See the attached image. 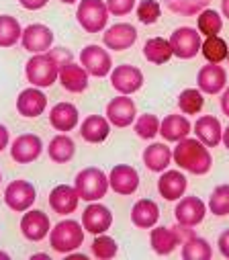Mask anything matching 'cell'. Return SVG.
<instances>
[{
	"instance_id": "cell-1",
	"label": "cell",
	"mask_w": 229,
	"mask_h": 260,
	"mask_svg": "<svg viewBox=\"0 0 229 260\" xmlns=\"http://www.w3.org/2000/svg\"><path fill=\"white\" fill-rule=\"evenodd\" d=\"M172 160L180 170H186L190 174L203 176L211 170L213 166V158L209 154V148L201 142V140H193V138H184L178 142V146L172 152Z\"/></svg>"
},
{
	"instance_id": "cell-39",
	"label": "cell",
	"mask_w": 229,
	"mask_h": 260,
	"mask_svg": "<svg viewBox=\"0 0 229 260\" xmlns=\"http://www.w3.org/2000/svg\"><path fill=\"white\" fill-rule=\"evenodd\" d=\"M133 129L141 140H154L160 134V119L154 113H145L135 121Z\"/></svg>"
},
{
	"instance_id": "cell-24",
	"label": "cell",
	"mask_w": 229,
	"mask_h": 260,
	"mask_svg": "<svg viewBox=\"0 0 229 260\" xmlns=\"http://www.w3.org/2000/svg\"><path fill=\"white\" fill-rule=\"evenodd\" d=\"M78 119H80L78 109L72 103H57L49 111V123H51V127L57 129V132H62V134H68V132H72V129H76Z\"/></svg>"
},
{
	"instance_id": "cell-52",
	"label": "cell",
	"mask_w": 229,
	"mask_h": 260,
	"mask_svg": "<svg viewBox=\"0 0 229 260\" xmlns=\"http://www.w3.org/2000/svg\"><path fill=\"white\" fill-rule=\"evenodd\" d=\"M227 61H229V53H227Z\"/></svg>"
},
{
	"instance_id": "cell-43",
	"label": "cell",
	"mask_w": 229,
	"mask_h": 260,
	"mask_svg": "<svg viewBox=\"0 0 229 260\" xmlns=\"http://www.w3.org/2000/svg\"><path fill=\"white\" fill-rule=\"evenodd\" d=\"M217 246H219V252H221V256L229 258V230L221 232V236H219V240H217Z\"/></svg>"
},
{
	"instance_id": "cell-29",
	"label": "cell",
	"mask_w": 229,
	"mask_h": 260,
	"mask_svg": "<svg viewBox=\"0 0 229 260\" xmlns=\"http://www.w3.org/2000/svg\"><path fill=\"white\" fill-rule=\"evenodd\" d=\"M172 162V150L166 144H151L143 150V164L151 172H164Z\"/></svg>"
},
{
	"instance_id": "cell-11",
	"label": "cell",
	"mask_w": 229,
	"mask_h": 260,
	"mask_svg": "<svg viewBox=\"0 0 229 260\" xmlns=\"http://www.w3.org/2000/svg\"><path fill=\"white\" fill-rule=\"evenodd\" d=\"M135 115H137V107L133 99H129V94L114 96L106 105V119L114 127H129L135 121Z\"/></svg>"
},
{
	"instance_id": "cell-35",
	"label": "cell",
	"mask_w": 229,
	"mask_h": 260,
	"mask_svg": "<svg viewBox=\"0 0 229 260\" xmlns=\"http://www.w3.org/2000/svg\"><path fill=\"white\" fill-rule=\"evenodd\" d=\"M201 51H203V55L209 63H221L223 59H227L229 47L219 35H213V37L205 39V43L201 45Z\"/></svg>"
},
{
	"instance_id": "cell-28",
	"label": "cell",
	"mask_w": 229,
	"mask_h": 260,
	"mask_svg": "<svg viewBox=\"0 0 229 260\" xmlns=\"http://www.w3.org/2000/svg\"><path fill=\"white\" fill-rule=\"evenodd\" d=\"M158 219H160V207L151 199H139L131 209V221L135 228L149 230L158 223Z\"/></svg>"
},
{
	"instance_id": "cell-14",
	"label": "cell",
	"mask_w": 229,
	"mask_h": 260,
	"mask_svg": "<svg viewBox=\"0 0 229 260\" xmlns=\"http://www.w3.org/2000/svg\"><path fill=\"white\" fill-rule=\"evenodd\" d=\"M108 186L117 194H133L139 188V172L129 164H117L108 174Z\"/></svg>"
},
{
	"instance_id": "cell-23",
	"label": "cell",
	"mask_w": 229,
	"mask_h": 260,
	"mask_svg": "<svg viewBox=\"0 0 229 260\" xmlns=\"http://www.w3.org/2000/svg\"><path fill=\"white\" fill-rule=\"evenodd\" d=\"M60 84L68 92H84L88 88V72L74 61H66L60 68Z\"/></svg>"
},
{
	"instance_id": "cell-7",
	"label": "cell",
	"mask_w": 229,
	"mask_h": 260,
	"mask_svg": "<svg viewBox=\"0 0 229 260\" xmlns=\"http://www.w3.org/2000/svg\"><path fill=\"white\" fill-rule=\"evenodd\" d=\"M170 47L172 53L180 59H193L199 51H201V33L193 27H178L174 33L170 35Z\"/></svg>"
},
{
	"instance_id": "cell-38",
	"label": "cell",
	"mask_w": 229,
	"mask_h": 260,
	"mask_svg": "<svg viewBox=\"0 0 229 260\" xmlns=\"http://www.w3.org/2000/svg\"><path fill=\"white\" fill-rule=\"evenodd\" d=\"M203 105H205V96L197 88H186L178 96V107H180V111L184 115H197V113H201Z\"/></svg>"
},
{
	"instance_id": "cell-15",
	"label": "cell",
	"mask_w": 229,
	"mask_h": 260,
	"mask_svg": "<svg viewBox=\"0 0 229 260\" xmlns=\"http://www.w3.org/2000/svg\"><path fill=\"white\" fill-rule=\"evenodd\" d=\"M205 213H207V205L199 197H180L174 209V217L178 225H184V228L199 225L205 219Z\"/></svg>"
},
{
	"instance_id": "cell-45",
	"label": "cell",
	"mask_w": 229,
	"mask_h": 260,
	"mask_svg": "<svg viewBox=\"0 0 229 260\" xmlns=\"http://www.w3.org/2000/svg\"><path fill=\"white\" fill-rule=\"evenodd\" d=\"M221 111L229 117V86H225L221 92Z\"/></svg>"
},
{
	"instance_id": "cell-26",
	"label": "cell",
	"mask_w": 229,
	"mask_h": 260,
	"mask_svg": "<svg viewBox=\"0 0 229 260\" xmlns=\"http://www.w3.org/2000/svg\"><path fill=\"white\" fill-rule=\"evenodd\" d=\"M193 132V125L184 115H168L164 121H160V136L166 142H180L188 138Z\"/></svg>"
},
{
	"instance_id": "cell-25",
	"label": "cell",
	"mask_w": 229,
	"mask_h": 260,
	"mask_svg": "<svg viewBox=\"0 0 229 260\" xmlns=\"http://www.w3.org/2000/svg\"><path fill=\"white\" fill-rule=\"evenodd\" d=\"M195 134H197V140H201L207 148H217L223 136L221 121L213 115H203L195 123Z\"/></svg>"
},
{
	"instance_id": "cell-41",
	"label": "cell",
	"mask_w": 229,
	"mask_h": 260,
	"mask_svg": "<svg viewBox=\"0 0 229 260\" xmlns=\"http://www.w3.org/2000/svg\"><path fill=\"white\" fill-rule=\"evenodd\" d=\"M160 17H162L160 3H156V0H141L137 7V19L143 25H154V23H158Z\"/></svg>"
},
{
	"instance_id": "cell-4",
	"label": "cell",
	"mask_w": 229,
	"mask_h": 260,
	"mask_svg": "<svg viewBox=\"0 0 229 260\" xmlns=\"http://www.w3.org/2000/svg\"><path fill=\"white\" fill-rule=\"evenodd\" d=\"M82 242H84V228L74 219L55 223L49 232V244L60 254H72L82 246Z\"/></svg>"
},
{
	"instance_id": "cell-30",
	"label": "cell",
	"mask_w": 229,
	"mask_h": 260,
	"mask_svg": "<svg viewBox=\"0 0 229 260\" xmlns=\"http://www.w3.org/2000/svg\"><path fill=\"white\" fill-rule=\"evenodd\" d=\"M76 154V144L72 138H68L66 134H60L55 136L51 142H49V148H47V156L51 158V162L55 164H66L74 158Z\"/></svg>"
},
{
	"instance_id": "cell-17",
	"label": "cell",
	"mask_w": 229,
	"mask_h": 260,
	"mask_svg": "<svg viewBox=\"0 0 229 260\" xmlns=\"http://www.w3.org/2000/svg\"><path fill=\"white\" fill-rule=\"evenodd\" d=\"M197 84L203 94H219L227 86V72L219 63H207L199 70Z\"/></svg>"
},
{
	"instance_id": "cell-12",
	"label": "cell",
	"mask_w": 229,
	"mask_h": 260,
	"mask_svg": "<svg viewBox=\"0 0 229 260\" xmlns=\"http://www.w3.org/2000/svg\"><path fill=\"white\" fill-rule=\"evenodd\" d=\"M21 41H23V47L29 53H45L53 45V31L47 25L33 23V25L23 29Z\"/></svg>"
},
{
	"instance_id": "cell-19",
	"label": "cell",
	"mask_w": 229,
	"mask_h": 260,
	"mask_svg": "<svg viewBox=\"0 0 229 260\" xmlns=\"http://www.w3.org/2000/svg\"><path fill=\"white\" fill-rule=\"evenodd\" d=\"M49 228H51V223H49V217L45 211H37V209L29 211L27 209L21 219V232L29 242H41L51 232Z\"/></svg>"
},
{
	"instance_id": "cell-8",
	"label": "cell",
	"mask_w": 229,
	"mask_h": 260,
	"mask_svg": "<svg viewBox=\"0 0 229 260\" xmlns=\"http://www.w3.org/2000/svg\"><path fill=\"white\" fill-rule=\"evenodd\" d=\"M35 201H37V190L29 180L19 178V180H13L5 188V203L17 213L31 209Z\"/></svg>"
},
{
	"instance_id": "cell-44",
	"label": "cell",
	"mask_w": 229,
	"mask_h": 260,
	"mask_svg": "<svg viewBox=\"0 0 229 260\" xmlns=\"http://www.w3.org/2000/svg\"><path fill=\"white\" fill-rule=\"evenodd\" d=\"M47 3H49V0H19V5H21L23 9H27V11H39V9H43Z\"/></svg>"
},
{
	"instance_id": "cell-31",
	"label": "cell",
	"mask_w": 229,
	"mask_h": 260,
	"mask_svg": "<svg viewBox=\"0 0 229 260\" xmlns=\"http://www.w3.org/2000/svg\"><path fill=\"white\" fill-rule=\"evenodd\" d=\"M172 55H174V53H172L170 41L164 39V37H151L143 45V57L149 63H156V66H162V63L170 61Z\"/></svg>"
},
{
	"instance_id": "cell-34",
	"label": "cell",
	"mask_w": 229,
	"mask_h": 260,
	"mask_svg": "<svg viewBox=\"0 0 229 260\" xmlns=\"http://www.w3.org/2000/svg\"><path fill=\"white\" fill-rule=\"evenodd\" d=\"M211 0H164V5L170 13L180 17H195L209 7Z\"/></svg>"
},
{
	"instance_id": "cell-40",
	"label": "cell",
	"mask_w": 229,
	"mask_h": 260,
	"mask_svg": "<svg viewBox=\"0 0 229 260\" xmlns=\"http://www.w3.org/2000/svg\"><path fill=\"white\" fill-rule=\"evenodd\" d=\"M90 248H92V254L96 258H100V260H108V258H112L114 254L119 252V244L114 242V238L104 236V234H98Z\"/></svg>"
},
{
	"instance_id": "cell-6",
	"label": "cell",
	"mask_w": 229,
	"mask_h": 260,
	"mask_svg": "<svg viewBox=\"0 0 229 260\" xmlns=\"http://www.w3.org/2000/svg\"><path fill=\"white\" fill-rule=\"evenodd\" d=\"M190 236H193L190 228H184V225H180V228H154L149 234V244H151V250L156 254L168 256Z\"/></svg>"
},
{
	"instance_id": "cell-2",
	"label": "cell",
	"mask_w": 229,
	"mask_h": 260,
	"mask_svg": "<svg viewBox=\"0 0 229 260\" xmlns=\"http://www.w3.org/2000/svg\"><path fill=\"white\" fill-rule=\"evenodd\" d=\"M60 68H62V61L60 57L55 55V51L49 53H35L25 66V74L27 80L37 86V88H47L53 86L55 80L60 78Z\"/></svg>"
},
{
	"instance_id": "cell-3",
	"label": "cell",
	"mask_w": 229,
	"mask_h": 260,
	"mask_svg": "<svg viewBox=\"0 0 229 260\" xmlns=\"http://www.w3.org/2000/svg\"><path fill=\"white\" fill-rule=\"evenodd\" d=\"M74 188L82 201L94 203V201H100L104 197L110 186H108V176L100 168L90 166V168H84L76 174Z\"/></svg>"
},
{
	"instance_id": "cell-16",
	"label": "cell",
	"mask_w": 229,
	"mask_h": 260,
	"mask_svg": "<svg viewBox=\"0 0 229 260\" xmlns=\"http://www.w3.org/2000/svg\"><path fill=\"white\" fill-rule=\"evenodd\" d=\"M112 225V213L108 207L100 205V203H90L84 213H82V228L92 234V236H98V234H104L108 232Z\"/></svg>"
},
{
	"instance_id": "cell-36",
	"label": "cell",
	"mask_w": 229,
	"mask_h": 260,
	"mask_svg": "<svg viewBox=\"0 0 229 260\" xmlns=\"http://www.w3.org/2000/svg\"><path fill=\"white\" fill-rule=\"evenodd\" d=\"M209 209L217 217L229 215V184H219L209 197Z\"/></svg>"
},
{
	"instance_id": "cell-9",
	"label": "cell",
	"mask_w": 229,
	"mask_h": 260,
	"mask_svg": "<svg viewBox=\"0 0 229 260\" xmlns=\"http://www.w3.org/2000/svg\"><path fill=\"white\" fill-rule=\"evenodd\" d=\"M80 61H82V68L90 76H96V78H104L112 70V59L108 51L98 45H86L80 51Z\"/></svg>"
},
{
	"instance_id": "cell-50",
	"label": "cell",
	"mask_w": 229,
	"mask_h": 260,
	"mask_svg": "<svg viewBox=\"0 0 229 260\" xmlns=\"http://www.w3.org/2000/svg\"><path fill=\"white\" fill-rule=\"evenodd\" d=\"M0 258H9V254L7 252H0Z\"/></svg>"
},
{
	"instance_id": "cell-46",
	"label": "cell",
	"mask_w": 229,
	"mask_h": 260,
	"mask_svg": "<svg viewBox=\"0 0 229 260\" xmlns=\"http://www.w3.org/2000/svg\"><path fill=\"white\" fill-rule=\"evenodd\" d=\"M7 146H9V129L0 123V152H3Z\"/></svg>"
},
{
	"instance_id": "cell-21",
	"label": "cell",
	"mask_w": 229,
	"mask_h": 260,
	"mask_svg": "<svg viewBox=\"0 0 229 260\" xmlns=\"http://www.w3.org/2000/svg\"><path fill=\"white\" fill-rule=\"evenodd\" d=\"M78 192L74 186L68 184H57L51 192H49V207L57 213V215H70L76 211L78 207Z\"/></svg>"
},
{
	"instance_id": "cell-49",
	"label": "cell",
	"mask_w": 229,
	"mask_h": 260,
	"mask_svg": "<svg viewBox=\"0 0 229 260\" xmlns=\"http://www.w3.org/2000/svg\"><path fill=\"white\" fill-rule=\"evenodd\" d=\"M64 5H74V3H78V0H62Z\"/></svg>"
},
{
	"instance_id": "cell-20",
	"label": "cell",
	"mask_w": 229,
	"mask_h": 260,
	"mask_svg": "<svg viewBox=\"0 0 229 260\" xmlns=\"http://www.w3.org/2000/svg\"><path fill=\"white\" fill-rule=\"evenodd\" d=\"M45 107H47V96H45L37 86L25 88V90L17 96V111H19L21 117L37 119L39 115H43Z\"/></svg>"
},
{
	"instance_id": "cell-27",
	"label": "cell",
	"mask_w": 229,
	"mask_h": 260,
	"mask_svg": "<svg viewBox=\"0 0 229 260\" xmlns=\"http://www.w3.org/2000/svg\"><path fill=\"white\" fill-rule=\"evenodd\" d=\"M110 134V123L106 117H100V115H88L84 121H82V127H80V136L84 142L88 144H102Z\"/></svg>"
},
{
	"instance_id": "cell-13",
	"label": "cell",
	"mask_w": 229,
	"mask_h": 260,
	"mask_svg": "<svg viewBox=\"0 0 229 260\" xmlns=\"http://www.w3.org/2000/svg\"><path fill=\"white\" fill-rule=\"evenodd\" d=\"M41 152H43V142L35 134H23L11 146V156L17 164H31L41 156Z\"/></svg>"
},
{
	"instance_id": "cell-18",
	"label": "cell",
	"mask_w": 229,
	"mask_h": 260,
	"mask_svg": "<svg viewBox=\"0 0 229 260\" xmlns=\"http://www.w3.org/2000/svg\"><path fill=\"white\" fill-rule=\"evenodd\" d=\"M102 41L112 51H125L137 41V29L129 23H117L104 31Z\"/></svg>"
},
{
	"instance_id": "cell-32",
	"label": "cell",
	"mask_w": 229,
	"mask_h": 260,
	"mask_svg": "<svg viewBox=\"0 0 229 260\" xmlns=\"http://www.w3.org/2000/svg\"><path fill=\"white\" fill-rule=\"evenodd\" d=\"M213 256V248L205 238L190 236L182 242V258L184 260H209Z\"/></svg>"
},
{
	"instance_id": "cell-48",
	"label": "cell",
	"mask_w": 229,
	"mask_h": 260,
	"mask_svg": "<svg viewBox=\"0 0 229 260\" xmlns=\"http://www.w3.org/2000/svg\"><path fill=\"white\" fill-rule=\"evenodd\" d=\"M221 11H223V15L229 19V0H221Z\"/></svg>"
},
{
	"instance_id": "cell-47",
	"label": "cell",
	"mask_w": 229,
	"mask_h": 260,
	"mask_svg": "<svg viewBox=\"0 0 229 260\" xmlns=\"http://www.w3.org/2000/svg\"><path fill=\"white\" fill-rule=\"evenodd\" d=\"M221 142H223V146L229 150V127H225L223 129V136H221Z\"/></svg>"
},
{
	"instance_id": "cell-22",
	"label": "cell",
	"mask_w": 229,
	"mask_h": 260,
	"mask_svg": "<svg viewBox=\"0 0 229 260\" xmlns=\"http://www.w3.org/2000/svg\"><path fill=\"white\" fill-rule=\"evenodd\" d=\"M186 176L180 170H166L158 178V190L166 201H178L182 194L186 192Z\"/></svg>"
},
{
	"instance_id": "cell-33",
	"label": "cell",
	"mask_w": 229,
	"mask_h": 260,
	"mask_svg": "<svg viewBox=\"0 0 229 260\" xmlns=\"http://www.w3.org/2000/svg\"><path fill=\"white\" fill-rule=\"evenodd\" d=\"M21 37H23V29L17 17L0 15V47H13Z\"/></svg>"
},
{
	"instance_id": "cell-37",
	"label": "cell",
	"mask_w": 229,
	"mask_h": 260,
	"mask_svg": "<svg viewBox=\"0 0 229 260\" xmlns=\"http://www.w3.org/2000/svg\"><path fill=\"white\" fill-rule=\"evenodd\" d=\"M197 27H199V33L207 35V37H213V35H219L221 29H223V19L219 13L211 11V9H205L203 13H199V21H197Z\"/></svg>"
},
{
	"instance_id": "cell-5",
	"label": "cell",
	"mask_w": 229,
	"mask_h": 260,
	"mask_svg": "<svg viewBox=\"0 0 229 260\" xmlns=\"http://www.w3.org/2000/svg\"><path fill=\"white\" fill-rule=\"evenodd\" d=\"M108 9L106 3L102 0H82L76 11V19L78 25L86 31V33H98L104 31L106 23H108Z\"/></svg>"
},
{
	"instance_id": "cell-42",
	"label": "cell",
	"mask_w": 229,
	"mask_h": 260,
	"mask_svg": "<svg viewBox=\"0 0 229 260\" xmlns=\"http://www.w3.org/2000/svg\"><path fill=\"white\" fill-rule=\"evenodd\" d=\"M106 9L114 17H125L135 9V0H106Z\"/></svg>"
},
{
	"instance_id": "cell-10",
	"label": "cell",
	"mask_w": 229,
	"mask_h": 260,
	"mask_svg": "<svg viewBox=\"0 0 229 260\" xmlns=\"http://www.w3.org/2000/svg\"><path fill=\"white\" fill-rule=\"evenodd\" d=\"M110 86L121 94H133L143 86V74L135 66L121 63V66L110 70Z\"/></svg>"
},
{
	"instance_id": "cell-51",
	"label": "cell",
	"mask_w": 229,
	"mask_h": 260,
	"mask_svg": "<svg viewBox=\"0 0 229 260\" xmlns=\"http://www.w3.org/2000/svg\"><path fill=\"white\" fill-rule=\"evenodd\" d=\"M0 180H3V172H0Z\"/></svg>"
}]
</instances>
